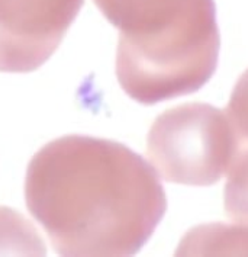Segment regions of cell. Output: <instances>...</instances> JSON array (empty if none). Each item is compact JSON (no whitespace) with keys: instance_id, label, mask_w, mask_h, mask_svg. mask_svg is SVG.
I'll return each mask as SVG.
<instances>
[{"instance_id":"6da1fadb","label":"cell","mask_w":248,"mask_h":257,"mask_svg":"<svg viewBox=\"0 0 248 257\" xmlns=\"http://www.w3.org/2000/svg\"><path fill=\"white\" fill-rule=\"evenodd\" d=\"M83 0H0V71L29 73L54 54Z\"/></svg>"}]
</instances>
